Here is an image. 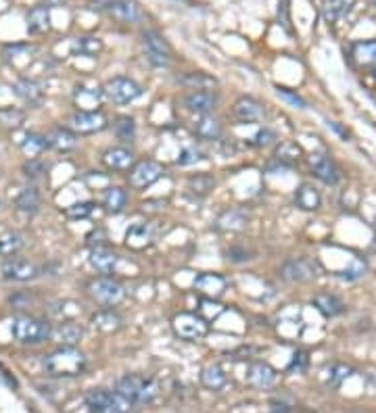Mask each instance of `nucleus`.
<instances>
[{"label": "nucleus", "instance_id": "nucleus-1", "mask_svg": "<svg viewBox=\"0 0 376 413\" xmlns=\"http://www.w3.org/2000/svg\"><path fill=\"white\" fill-rule=\"evenodd\" d=\"M88 365L86 355L75 346H59L48 353L42 361V367L53 378H75L82 376Z\"/></svg>", "mask_w": 376, "mask_h": 413}, {"label": "nucleus", "instance_id": "nucleus-2", "mask_svg": "<svg viewBox=\"0 0 376 413\" xmlns=\"http://www.w3.org/2000/svg\"><path fill=\"white\" fill-rule=\"evenodd\" d=\"M115 391L124 399H128L132 405H149L159 395L157 382L149 376H138V374H128V376L119 378Z\"/></svg>", "mask_w": 376, "mask_h": 413}, {"label": "nucleus", "instance_id": "nucleus-3", "mask_svg": "<svg viewBox=\"0 0 376 413\" xmlns=\"http://www.w3.org/2000/svg\"><path fill=\"white\" fill-rule=\"evenodd\" d=\"M11 334L21 344H42L53 336V324L32 316H17L11 322Z\"/></svg>", "mask_w": 376, "mask_h": 413}, {"label": "nucleus", "instance_id": "nucleus-4", "mask_svg": "<svg viewBox=\"0 0 376 413\" xmlns=\"http://www.w3.org/2000/svg\"><path fill=\"white\" fill-rule=\"evenodd\" d=\"M86 407L92 413H130L132 403L117 391L92 388L86 393Z\"/></svg>", "mask_w": 376, "mask_h": 413}, {"label": "nucleus", "instance_id": "nucleus-5", "mask_svg": "<svg viewBox=\"0 0 376 413\" xmlns=\"http://www.w3.org/2000/svg\"><path fill=\"white\" fill-rule=\"evenodd\" d=\"M171 328L176 332V336H180L182 340L195 342V340H203L209 334V320H205L201 313L182 311L174 316Z\"/></svg>", "mask_w": 376, "mask_h": 413}, {"label": "nucleus", "instance_id": "nucleus-6", "mask_svg": "<svg viewBox=\"0 0 376 413\" xmlns=\"http://www.w3.org/2000/svg\"><path fill=\"white\" fill-rule=\"evenodd\" d=\"M322 273V265L318 259L313 257H297V259H289L283 267H280V278L293 284L301 282H311Z\"/></svg>", "mask_w": 376, "mask_h": 413}, {"label": "nucleus", "instance_id": "nucleus-7", "mask_svg": "<svg viewBox=\"0 0 376 413\" xmlns=\"http://www.w3.org/2000/svg\"><path fill=\"white\" fill-rule=\"evenodd\" d=\"M88 292L96 303H101L105 307H115L126 299V288L119 282H115L107 276L92 280L90 286H88Z\"/></svg>", "mask_w": 376, "mask_h": 413}, {"label": "nucleus", "instance_id": "nucleus-8", "mask_svg": "<svg viewBox=\"0 0 376 413\" xmlns=\"http://www.w3.org/2000/svg\"><path fill=\"white\" fill-rule=\"evenodd\" d=\"M103 90H105V96L115 104H130V102L138 100L145 92L141 83H136L130 78H124V76L111 78L109 82L105 83Z\"/></svg>", "mask_w": 376, "mask_h": 413}, {"label": "nucleus", "instance_id": "nucleus-9", "mask_svg": "<svg viewBox=\"0 0 376 413\" xmlns=\"http://www.w3.org/2000/svg\"><path fill=\"white\" fill-rule=\"evenodd\" d=\"M0 273H2L4 280H11V282H30V280H36L40 276V269L30 259L8 257V259L2 261Z\"/></svg>", "mask_w": 376, "mask_h": 413}, {"label": "nucleus", "instance_id": "nucleus-10", "mask_svg": "<svg viewBox=\"0 0 376 413\" xmlns=\"http://www.w3.org/2000/svg\"><path fill=\"white\" fill-rule=\"evenodd\" d=\"M67 126L77 136L79 134H94V132L105 130L109 126V119L103 111H77L74 115H70Z\"/></svg>", "mask_w": 376, "mask_h": 413}, {"label": "nucleus", "instance_id": "nucleus-11", "mask_svg": "<svg viewBox=\"0 0 376 413\" xmlns=\"http://www.w3.org/2000/svg\"><path fill=\"white\" fill-rule=\"evenodd\" d=\"M143 42L147 48V59L155 67H167L171 61V48L167 44V40L159 34V32H145L143 34Z\"/></svg>", "mask_w": 376, "mask_h": 413}, {"label": "nucleus", "instance_id": "nucleus-12", "mask_svg": "<svg viewBox=\"0 0 376 413\" xmlns=\"http://www.w3.org/2000/svg\"><path fill=\"white\" fill-rule=\"evenodd\" d=\"M182 102L188 111L199 115H212L218 109L220 96L214 90H190L182 96Z\"/></svg>", "mask_w": 376, "mask_h": 413}, {"label": "nucleus", "instance_id": "nucleus-13", "mask_svg": "<svg viewBox=\"0 0 376 413\" xmlns=\"http://www.w3.org/2000/svg\"><path fill=\"white\" fill-rule=\"evenodd\" d=\"M309 167H311V173L328 186H335L341 182V169L328 155H322V153L309 155Z\"/></svg>", "mask_w": 376, "mask_h": 413}, {"label": "nucleus", "instance_id": "nucleus-14", "mask_svg": "<svg viewBox=\"0 0 376 413\" xmlns=\"http://www.w3.org/2000/svg\"><path fill=\"white\" fill-rule=\"evenodd\" d=\"M165 173V169L161 163L147 159V161H138L130 171V186L132 188H147L150 184H155L161 175Z\"/></svg>", "mask_w": 376, "mask_h": 413}, {"label": "nucleus", "instance_id": "nucleus-15", "mask_svg": "<svg viewBox=\"0 0 376 413\" xmlns=\"http://www.w3.org/2000/svg\"><path fill=\"white\" fill-rule=\"evenodd\" d=\"M280 374L266 361H253L247 367V382L255 388H272L278 382Z\"/></svg>", "mask_w": 376, "mask_h": 413}, {"label": "nucleus", "instance_id": "nucleus-16", "mask_svg": "<svg viewBox=\"0 0 376 413\" xmlns=\"http://www.w3.org/2000/svg\"><path fill=\"white\" fill-rule=\"evenodd\" d=\"M234 117L242 123H255V121H261L266 117V109L259 100L251 98V96H242L234 102V109H232Z\"/></svg>", "mask_w": 376, "mask_h": 413}, {"label": "nucleus", "instance_id": "nucleus-17", "mask_svg": "<svg viewBox=\"0 0 376 413\" xmlns=\"http://www.w3.org/2000/svg\"><path fill=\"white\" fill-rule=\"evenodd\" d=\"M101 161L111 171H128V169L136 165V155L126 147H113V149L103 153Z\"/></svg>", "mask_w": 376, "mask_h": 413}, {"label": "nucleus", "instance_id": "nucleus-18", "mask_svg": "<svg viewBox=\"0 0 376 413\" xmlns=\"http://www.w3.org/2000/svg\"><path fill=\"white\" fill-rule=\"evenodd\" d=\"M107 11L119 23H136L143 19V8L136 0H113Z\"/></svg>", "mask_w": 376, "mask_h": 413}, {"label": "nucleus", "instance_id": "nucleus-19", "mask_svg": "<svg viewBox=\"0 0 376 413\" xmlns=\"http://www.w3.org/2000/svg\"><path fill=\"white\" fill-rule=\"evenodd\" d=\"M195 288L207 299H216L224 294V290L228 288V280L220 273H199L195 278Z\"/></svg>", "mask_w": 376, "mask_h": 413}, {"label": "nucleus", "instance_id": "nucleus-20", "mask_svg": "<svg viewBox=\"0 0 376 413\" xmlns=\"http://www.w3.org/2000/svg\"><path fill=\"white\" fill-rule=\"evenodd\" d=\"M351 59L360 67L376 69V40H360L351 44Z\"/></svg>", "mask_w": 376, "mask_h": 413}, {"label": "nucleus", "instance_id": "nucleus-21", "mask_svg": "<svg viewBox=\"0 0 376 413\" xmlns=\"http://www.w3.org/2000/svg\"><path fill=\"white\" fill-rule=\"evenodd\" d=\"M311 305L324 316V318H337L345 311V303L330 292H320L311 299Z\"/></svg>", "mask_w": 376, "mask_h": 413}, {"label": "nucleus", "instance_id": "nucleus-22", "mask_svg": "<svg viewBox=\"0 0 376 413\" xmlns=\"http://www.w3.org/2000/svg\"><path fill=\"white\" fill-rule=\"evenodd\" d=\"M117 263H119L117 252H113V250H109V248L98 247L90 252V265H92L98 273H105V276H107V273H113L115 267H117Z\"/></svg>", "mask_w": 376, "mask_h": 413}, {"label": "nucleus", "instance_id": "nucleus-23", "mask_svg": "<svg viewBox=\"0 0 376 413\" xmlns=\"http://www.w3.org/2000/svg\"><path fill=\"white\" fill-rule=\"evenodd\" d=\"M155 238V226L153 224H136L128 230L126 234V245L134 250H141V248L149 247Z\"/></svg>", "mask_w": 376, "mask_h": 413}, {"label": "nucleus", "instance_id": "nucleus-24", "mask_svg": "<svg viewBox=\"0 0 376 413\" xmlns=\"http://www.w3.org/2000/svg\"><path fill=\"white\" fill-rule=\"evenodd\" d=\"M103 94H105V90H101V88L79 86L74 92V100L79 111H96V107H101Z\"/></svg>", "mask_w": 376, "mask_h": 413}, {"label": "nucleus", "instance_id": "nucleus-25", "mask_svg": "<svg viewBox=\"0 0 376 413\" xmlns=\"http://www.w3.org/2000/svg\"><path fill=\"white\" fill-rule=\"evenodd\" d=\"M46 138H48V144L59 153H70L77 147V134L70 128H55Z\"/></svg>", "mask_w": 376, "mask_h": 413}, {"label": "nucleus", "instance_id": "nucleus-26", "mask_svg": "<svg viewBox=\"0 0 376 413\" xmlns=\"http://www.w3.org/2000/svg\"><path fill=\"white\" fill-rule=\"evenodd\" d=\"M13 90H15V94L23 100V102H27V104H40L42 100H44V90H42V86L38 82H34V80H19V82H15L13 86Z\"/></svg>", "mask_w": 376, "mask_h": 413}, {"label": "nucleus", "instance_id": "nucleus-27", "mask_svg": "<svg viewBox=\"0 0 376 413\" xmlns=\"http://www.w3.org/2000/svg\"><path fill=\"white\" fill-rule=\"evenodd\" d=\"M295 205L301 211H318L322 207V196L311 184H301L295 190Z\"/></svg>", "mask_w": 376, "mask_h": 413}, {"label": "nucleus", "instance_id": "nucleus-28", "mask_svg": "<svg viewBox=\"0 0 376 413\" xmlns=\"http://www.w3.org/2000/svg\"><path fill=\"white\" fill-rule=\"evenodd\" d=\"M84 336V328L75 322H61L57 328H53V338L61 342V346H75Z\"/></svg>", "mask_w": 376, "mask_h": 413}, {"label": "nucleus", "instance_id": "nucleus-29", "mask_svg": "<svg viewBox=\"0 0 376 413\" xmlns=\"http://www.w3.org/2000/svg\"><path fill=\"white\" fill-rule=\"evenodd\" d=\"M222 132H224L222 121L214 115H201L195 123V134L203 140H218Z\"/></svg>", "mask_w": 376, "mask_h": 413}, {"label": "nucleus", "instance_id": "nucleus-30", "mask_svg": "<svg viewBox=\"0 0 376 413\" xmlns=\"http://www.w3.org/2000/svg\"><path fill=\"white\" fill-rule=\"evenodd\" d=\"M216 226L220 230H226V232H240L249 226V215L240 209H230V211H224L218 217Z\"/></svg>", "mask_w": 376, "mask_h": 413}, {"label": "nucleus", "instance_id": "nucleus-31", "mask_svg": "<svg viewBox=\"0 0 376 413\" xmlns=\"http://www.w3.org/2000/svg\"><path fill=\"white\" fill-rule=\"evenodd\" d=\"M201 384H203L207 391L220 393L226 384H228V374H226L222 365L214 363V365H209V367H205V370L201 372Z\"/></svg>", "mask_w": 376, "mask_h": 413}, {"label": "nucleus", "instance_id": "nucleus-32", "mask_svg": "<svg viewBox=\"0 0 376 413\" xmlns=\"http://www.w3.org/2000/svg\"><path fill=\"white\" fill-rule=\"evenodd\" d=\"M178 82L188 90H216L218 88V80L205 72H188V74L180 76Z\"/></svg>", "mask_w": 376, "mask_h": 413}, {"label": "nucleus", "instance_id": "nucleus-33", "mask_svg": "<svg viewBox=\"0 0 376 413\" xmlns=\"http://www.w3.org/2000/svg\"><path fill=\"white\" fill-rule=\"evenodd\" d=\"M30 34H46L51 29V11L48 6H34L27 15Z\"/></svg>", "mask_w": 376, "mask_h": 413}, {"label": "nucleus", "instance_id": "nucleus-34", "mask_svg": "<svg viewBox=\"0 0 376 413\" xmlns=\"http://www.w3.org/2000/svg\"><path fill=\"white\" fill-rule=\"evenodd\" d=\"M128 205V192L119 186H111L103 194V207L109 213H122Z\"/></svg>", "mask_w": 376, "mask_h": 413}, {"label": "nucleus", "instance_id": "nucleus-35", "mask_svg": "<svg viewBox=\"0 0 376 413\" xmlns=\"http://www.w3.org/2000/svg\"><path fill=\"white\" fill-rule=\"evenodd\" d=\"M354 4L356 0H322V15L328 23H337L351 11Z\"/></svg>", "mask_w": 376, "mask_h": 413}, {"label": "nucleus", "instance_id": "nucleus-36", "mask_svg": "<svg viewBox=\"0 0 376 413\" xmlns=\"http://www.w3.org/2000/svg\"><path fill=\"white\" fill-rule=\"evenodd\" d=\"M301 155H303L301 147L297 142H291V140H283V142L276 147V151H274V159H276L278 163L289 167L297 165L301 161Z\"/></svg>", "mask_w": 376, "mask_h": 413}, {"label": "nucleus", "instance_id": "nucleus-37", "mask_svg": "<svg viewBox=\"0 0 376 413\" xmlns=\"http://www.w3.org/2000/svg\"><path fill=\"white\" fill-rule=\"evenodd\" d=\"M90 324H92L96 330H101V332H117L122 326H124V320H122L115 311L107 309V311H98V313H94V316H92V320H90Z\"/></svg>", "mask_w": 376, "mask_h": 413}, {"label": "nucleus", "instance_id": "nucleus-38", "mask_svg": "<svg viewBox=\"0 0 376 413\" xmlns=\"http://www.w3.org/2000/svg\"><path fill=\"white\" fill-rule=\"evenodd\" d=\"M40 203H42V196H40L38 188H23L15 201L17 209L23 213H36L40 209Z\"/></svg>", "mask_w": 376, "mask_h": 413}, {"label": "nucleus", "instance_id": "nucleus-39", "mask_svg": "<svg viewBox=\"0 0 376 413\" xmlns=\"http://www.w3.org/2000/svg\"><path fill=\"white\" fill-rule=\"evenodd\" d=\"M356 370L347 363H330L326 370H324V380L328 386H341Z\"/></svg>", "mask_w": 376, "mask_h": 413}, {"label": "nucleus", "instance_id": "nucleus-40", "mask_svg": "<svg viewBox=\"0 0 376 413\" xmlns=\"http://www.w3.org/2000/svg\"><path fill=\"white\" fill-rule=\"evenodd\" d=\"M25 245L23 236L19 232H4L0 234V257H13Z\"/></svg>", "mask_w": 376, "mask_h": 413}, {"label": "nucleus", "instance_id": "nucleus-41", "mask_svg": "<svg viewBox=\"0 0 376 413\" xmlns=\"http://www.w3.org/2000/svg\"><path fill=\"white\" fill-rule=\"evenodd\" d=\"M113 132H115V136H117L119 140L130 142V140H134V136H136V123H134V119H132L130 115H119V117L113 121Z\"/></svg>", "mask_w": 376, "mask_h": 413}, {"label": "nucleus", "instance_id": "nucleus-42", "mask_svg": "<svg viewBox=\"0 0 376 413\" xmlns=\"http://www.w3.org/2000/svg\"><path fill=\"white\" fill-rule=\"evenodd\" d=\"M214 186H216V180L209 173H197V175H190L188 177V190H193L195 194L205 196L207 192L214 190Z\"/></svg>", "mask_w": 376, "mask_h": 413}, {"label": "nucleus", "instance_id": "nucleus-43", "mask_svg": "<svg viewBox=\"0 0 376 413\" xmlns=\"http://www.w3.org/2000/svg\"><path fill=\"white\" fill-rule=\"evenodd\" d=\"M101 50H103V42L98 38H75L74 46H72V53L86 55V57H92Z\"/></svg>", "mask_w": 376, "mask_h": 413}, {"label": "nucleus", "instance_id": "nucleus-44", "mask_svg": "<svg viewBox=\"0 0 376 413\" xmlns=\"http://www.w3.org/2000/svg\"><path fill=\"white\" fill-rule=\"evenodd\" d=\"M51 144H48V138L46 136H40V134H30L25 140H23V144H21V149H23V153L25 155H30L32 159L36 157V155H40L44 149H48Z\"/></svg>", "mask_w": 376, "mask_h": 413}, {"label": "nucleus", "instance_id": "nucleus-45", "mask_svg": "<svg viewBox=\"0 0 376 413\" xmlns=\"http://www.w3.org/2000/svg\"><path fill=\"white\" fill-rule=\"evenodd\" d=\"M36 53V48L34 46H30V44H15V46H6L4 48V59L8 61V63H17V59L19 57H27V59H32V55Z\"/></svg>", "mask_w": 376, "mask_h": 413}, {"label": "nucleus", "instance_id": "nucleus-46", "mask_svg": "<svg viewBox=\"0 0 376 413\" xmlns=\"http://www.w3.org/2000/svg\"><path fill=\"white\" fill-rule=\"evenodd\" d=\"M25 121V113L19 109H2L0 111V123L6 128H19Z\"/></svg>", "mask_w": 376, "mask_h": 413}, {"label": "nucleus", "instance_id": "nucleus-47", "mask_svg": "<svg viewBox=\"0 0 376 413\" xmlns=\"http://www.w3.org/2000/svg\"><path fill=\"white\" fill-rule=\"evenodd\" d=\"M94 213V203H75L65 209V217L70 219H86Z\"/></svg>", "mask_w": 376, "mask_h": 413}, {"label": "nucleus", "instance_id": "nucleus-48", "mask_svg": "<svg viewBox=\"0 0 376 413\" xmlns=\"http://www.w3.org/2000/svg\"><path fill=\"white\" fill-rule=\"evenodd\" d=\"M276 94L283 98V100H287L289 104H293L295 109H307V100L299 96L297 92H293V90H289V88H276Z\"/></svg>", "mask_w": 376, "mask_h": 413}, {"label": "nucleus", "instance_id": "nucleus-49", "mask_svg": "<svg viewBox=\"0 0 376 413\" xmlns=\"http://www.w3.org/2000/svg\"><path fill=\"white\" fill-rule=\"evenodd\" d=\"M23 171H25V175L30 177V180H38V177H42L46 171H48V165L42 161V159H30L25 165H23Z\"/></svg>", "mask_w": 376, "mask_h": 413}, {"label": "nucleus", "instance_id": "nucleus-50", "mask_svg": "<svg viewBox=\"0 0 376 413\" xmlns=\"http://www.w3.org/2000/svg\"><path fill=\"white\" fill-rule=\"evenodd\" d=\"M307 365H309V355H307V351H297V353L293 355V359H291L287 372H291V374L297 372V374H301V372L307 370Z\"/></svg>", "mask_w": 376, "mask_h": 413}, {"label": "nucleus", "instance_id": "nucleus-51", "mask_svg": "<svg viewBox=\"0 0 376 413\" xmlns=\"http://www.w3.org/2000/svg\"><path fill=\"white\" fill-rule=\"evenodd\" d=\"M222 311H224V307H222L220 303H214V299H203V301H201V316H203L205 320L218 318Z\"/></svg>", "mask_w": 376, "mask_h": 413}, {"label": "nucleus", "instance_id": "nucleus-52", "mask_svg": "<svg viewBox=\"0 0 376 413\" xmlns=\"http://www.w3.org/2000/svg\"><path fill=\"white\" fill-rule=\"evenodd\" d=\"M255 142V147H272L276 140H278V136H276V132H272V130H268V128H264V130H259L257 132V136L253 138Z\"/></svg>", "mask_w": 376, "mask_h": 413}, {"label": "nucleus", "instance_id": "nucleus-53", "mask_svg": "<svg viewBox=\"0 0 376 413\" xmlns=\"http://www.w3.org/2000/svg\"><path fill=\"white\" fill-rule=\"evenodd\" d=\"M201 159H203V157H201L199 151H195V149H184L182 155H180V159H178V163H180V165H193V163H197V161H201Z\"/></svg>", "mask_w": 376, "mask_h": 413}, {"label": "nucleus", "instance_id": "nucleus-54", "mask_svg": "<svg viewBox=\"0 0 376 413\" xmlns=\"http://www.w3.org/2000/svg\"><path fill=\"white\" fill-rule=\"evenodd\" d=\"M226 259H230L234 263H242V261H249L253 257L247 248H230V250H226Z\"/></svg>", "mask_w": 376, "mask_h": 413}, {"label": "nucleus", "instance_id": "nucleus-55", "mask_svg": "<svg viewBox=\"0 0 376 413\" xmlns=\"http://www.w3.org/2000/svg\"><path fill=\"white\" fill-rule=\"evenodd\" d=\"M278 19H280V25L291 34V21H289V8H287V2H283L280 4V8H278Z\"/></svg>", "mask_w": 376, "mask_h": 413}, {"label": "nucleus", "instance_id": "nucleus-56", "mask_svg": "<svg viewBox=\"0 0 376 413\" xmlns=\"http://www.w3.org/2000/svg\"><path fill=\"white\" fill-rule=\"evenodd\" d=\"M0 382H4V384L11 386V388H17V380H15L13 376H8V372L2 370V367H0Z\"/></svg>", "mask_w": 376, "mask_h": 413}, {"label": "nucleus", "instance_id": "nucleus-57", "mask_svg": "<svg viewBox=\"0 0 376 413\" xmlns=\"http://www.w3.org/2000/svg\"><path fill=\"white\" fill-rule=\"evenodd\" d=\"M94 2H96V4H98V6H103V8H109V6H111V2H113V0H94Z\"/></svg>", "mask_w": 376, "mask_h": 413}, {"label": "nucleus", "instance_id": "nucleus-58", "mask_svg": "<svg viewBox=\"0 0 376 413\" xmlns=\"http://www.w3.org/2000/svg\"><path fill=\"white\" fill-rule=\"evenodd\" d=\"M370 382H372V386L376 388V374H372V376H370Z\"/></svg>", "mask_w": 376, "mask_h": 413}, {"label": "nucleus", "instance_id": "nucleus-59", "mask_svg": "<svg viewBox=\"0 0 376 413\" xmlns=\"http://www.w3.org/2000/svg\"><path fill=\"white\" fill-rule=\"evenodd\" d=\"M375 82H376V72H375Z\"/></svg>", "mask_w": 376, "mask_h": 413}, {"label": "nucleus", "instance_id": "nucleus-60", "mask_svg": "<svg viewBox=\"0 0 376 413\" xmlns=\"http://www.w3.org/2000/svg\"><path fill=\"white\" fill-rule=\"evenodd\" d=\"M375 228H376V226H375Z\"/></svg>", "mask_w": 376, "mask_h": 413}, {"label": "nucleus", "instance_id": "nucleus-61", "mask_svg": "<svg viewBox=\"0 0 376 413\" xmlns=\"http://www.w3.org/2000/svg\"><path fill=\"white\" fill-rule=\"evenodd\" d=\"M375 2H376V0H375Z\"/></svg>", "mask_w": 376, "mask_h": 413}]
</instances>
